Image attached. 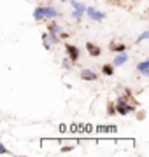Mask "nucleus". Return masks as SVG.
<instances>
[{
    "mask_svg": "<svg viewBox=\"0 0 149 157\" xmlns=\"http://www.w3.org/2000/svg\"><path fill=\"white\" fill-rule=\"evenodd\" d=\"M132 110H135V107L128 105L125 98H119V100L116 101V112H118V113H121V115H126V113L132 112Z\"/></svg>",
    "mask_w": 149,
    "mask_h": 157,
    "instance_id": "nucleus-1",
    "label": "nucleus"
},
{
    "mask_svg": "<svg viewBox=\"0 0 149 157\" xmlns=\"http://www.w3.org/2000/svg\"><path fill=\"white\" fill-rule=\"evenodd\" d=\"M65 51H67V54H69V59L72 63H75L79 59V49L72 44H65Z\"/></svg>",
    "mask_w": 149,
    "mask_h": 157,
    "instance_id": "nucleus-2",
    "label": "nucleus"
},
{
    "mask_svg": "<svg viewBox=\"0 0 149 157\" xmlns=\"http://www.w3.org/2000/svg\"><path fill=\"white\" fill-rule=\"evenodd\" d=\"M86 11V14L90 17H91L93 21H102V19H105V14L100 11H97V9H93V7H88V9H84Z\"/></svg>",
    "mask_w": 149,
    "mask_h": 157,
    "instance_id": "nucleus-3",
    "label": "nucleus"
},
{
    "mask_svg": "<svg viewBox=\"0 0 149 157\" xmlns=\"http://www.w3.org/2000/svg\"><path fill=\"white\" fill-rule=\"evenodd\" d=\"M42 11H44V17H46V19H56V17L60 16V12L51 6H47V7L42 6Z\"/></svg>",
    "mask_w": 149,
    "mask_h": 157,
    "instance_id": "nucleus-4",
    "label": "nucleus"
},
{
    "mask_svg": "<svg viewBox=\"0 0 149 157\" xmlns=\"http://www.w3.org/2000/svg\"><path fill=\"white\" fill-rule=\"evenodd\" d=\"M126 61H128V56H126V52L123 51V52H119V54L114 58V63H112V67H121V65H125Z\"/></svg>",
    "mask_w": 149,
    "mask_h": 157,
    "instance_id": "nucleus-5",
    "label": "nucleus"
},
{
    "mask_svg": "<svg viewBox=\"0 0 149 157\" xmlns=\"http://www.w3.org/2000/svg\"><path fill=\"white\" fill-rule=\"evenodd\" d=\"M86 49H88V52H90L91 56H100V54H102V49H100L98 45L91 44V42H86Z\"/></svg>",
    "mask_w": 149,
    "mask_h": 157,
    "instance_id": "nucleus-6",
    "label": "nucleus"
},
{
    "mask_svg": "<svg viewBox=\"0 0 149 157\" xmlns=\"http://www.w3.org/2000/svg\"><path fill=\"white\" fill-rule=\"evenodd\" d=\"M81 78H83V80H97L98 75L93 72V70H83V72H81Z\"/></svg>",
    "mask_w": 149,
    "mask_h": 157,
    "instance_id": "nucleus-7",
    "label": "nucleus"
},
{
    "mask_svg": "<svg viewBox=\"0 0 149 157\" xmlns=\"http://www.w3.org/2000/svg\"><path fill=\"white\" fill-rule=\"evenodd\" d=\"M137 70H140L142 72L144 77H149V61H142L137 65Z\"/></svg>",
    "mask_w": 149,
    "mask_h": 157,
    "instance_id": "nucleus-8",
    "label": "nucleus"
},
{
    "mask_svg": "<svg viewBox=\"0 0 149 157\" xmlns=\"http://www.w3.org/2000/svg\"><path fill=\"white\" fill-rule=\"evenodd\" d=\"M102 73H103V75H107V77L114 75V67H112V65H103V67H102Z\"/></svg>",
    "mask_w": 149,
    "mask_h": 157,
    "instance_id": "nucleus-9",
    "label": "nucleus"
},
{
    "mask_svg": "<svg viewBox=\"0 0 149 157\" xmlns=\"http://www.w3.org/2000/svg\"><path fill=\"white\" fill-rule=\"evenodd\" d=\"M34 17L37 19V21H42V19H44V11H42V6L37 7V9L34 11Z\"/></svg>",
    "mask_w": 149,
    "mask_h": 157,
    "instance_id": "nucleus-10",
    "label": "nucleus"
},
{
    "mask_svg": "<svg viewBox=\"0 0 149 157\" xmlns=\"http://www.w3.org/2000/svg\"><path fill=\"white\" fill-rule=\"evenodd\" d=\"M72 7H74V11H79V12H84V4H79V2H75V0H72Z\"/></svg>",
    "mask_w": 149,
    "mask_h": 157,
    "instance_id": "nucleus-11",
    "label": "nucleus"
},
{
    "mask_svg": "<svg viewBox=\"0 0 149 157\" xmlns=\"http://www.w3.org/2000/svg\"><path fill=\"white\" fill-rule=\"evenodd\" d=\"M42 42H44V49H47V51L51 49V42H49V35L47 33L42 35Z\"/></svg>",
    "mask_w": 149,
    "mask_h": 157,
    "instance_id": "nucleus-12",
    "label": "nucleus"
},
{
    "mask_svg": "<svg viewBox=\"0 0 149 157\" xmlns=\"http://www.w3.org/2000/svg\"><path fill=\"white\" fill-rule=\"evenodd\" d=\"M60 32H62V28L58 26L56 23H51L49 25V33H60Z\"/></svg>",
    "mask_w": 149,
    "mask_h": 157,
    "instance_id": "nucleus-13",
    "label": "nucleus"
},
{
    "mask_svg": "<svg viewBox=\"0 0 149 157\" xmlns=\"http://www.w3.org/2000/svg\"><path fill=\"white\" fill-rule=\"evenodd\" d=\"M111 49H112V51H118V52H123V51H126V45H125V44H116V45H112Z\"/></svg>",
    "mask_w": 149,
    "mask_h": 157,
    "instance_id": "nucleus-14",
    "label": "nucleus"
},
{
    "mask_svg": "<svg viewBox=\"0 0 149 157\" xmlns=\"http://www.w3.org/2000/svg\"><path fill=\"white\" fill-rule=\"evenodd\" d=\"M63 68H65V70H70V68H72V61H70V59H63Z\"/></svg>",
    "mask_w": 149,
    "mask_h": 157,
    "instance_id": "nucleus-15",
    "label": "nucleus"
},
{
    "mask_svg": "<svg viewBox=\"0 0 149 157\" xmlns=\"http://www.w3.org/2000/svg\"><path fill=\"white\" fill-rule=\"evenodd\" d=\"M47 35H49V39H51L53 44H58V42H60V39L56 37V33H47Z\"/></svg>",
    "mask_w": 149,
    "mask_h": 157,
    "instance_id": "nucleus-16",
    "label": "nucleus"
},
{
    "mask_svg": "<svg viewBox=\"0 0 149 157\" xmlns=\"http://www.w3.org/2000/svg\"><path fill=\"white\" fill-rule=\"evenodd\" d=\"M72 16H74V19H75V21H79L81 17H83V12H79V11H74V14H72Z\"/></svg>",
    "mask_w": 149,
    "mask_h": 157,
    "instance_id": "nucleus-17",
    "label": "nucleus"
},
{
    "mask_svg": "<svg viewBox=\"0 0 149 157\" xmlns=\"http://www.w3.org/2000/svg\"><path fill=\"white\" fill-rule=\"evenodd\" d=\"M147 37H149V32H144V33H142V35H140V37L137 39V42H142V40H146Z\"/></svg>",
    "mask_w": 149,
    "mask_h": 157,
    "instance_id": "nucleus-18",
    "label": "nucleus"
},
{
    "mask_svg": "<svg viewBox=\"0 0 149 157\" xmlns=\"http://www.w3.org/2000/svg\"><path fill=\"white\" fill-rule=\"evenodd\" d=\"M0 154H7V148L2 145V143H0Z\"/></svg>",
    "mask_w": 149,
    "mask_h": 157,
    "instance_id": "nucleus-19",
    "label": "nucleus"
},
{
    "mask_svg": "<svg viewBox=\"0 0 149 157\" xmlns=\"http://www.w3.org/2000/svg\"><path fill=\"white\" fill-rule=\"evenodd\" d=\"M60 37H62V39H67V37H69V33H63V32H60Z\"/></svg>",
    "mask_w": 149,
    "mask_h": 157,
    "instance_id": "nucleus-20",
    "label": "nucleus"
},
{
    "mask_svg": "<svg viewBox=\"0 0 149 157\" xmlns=\"http://www.w3.org/2000/svg\"><path fill=\"white\" fill-rule=\"evenodd\" d=\"M62 2H65V0H62Z\"/></svg>",
    "mask_w": 149,
    "mask_h": 157,
    "instance_id": "nucleus-21",
    "label": "nucleus"
}]
</instances>
